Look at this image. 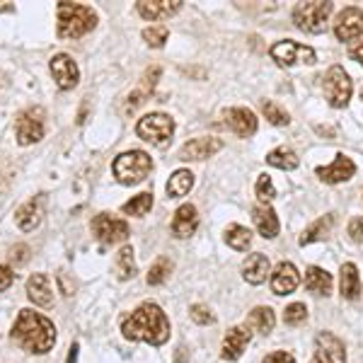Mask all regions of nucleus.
Here are the masks:
<instances>
[{
	"instance_id": "27",
	"label": "nucleus",
	"mask_w": 363,
	"mask_h": 363,
	"mask_svg": "<svg viewBox=\"0 0 363 363\" xmlns=\"http://www.w3.org/2000/svg\"><path fill=\"white\" fill-rule=\"evenodd\" d=\"M274 325H277V315H274V310L267 308V306L255 308L247 315V322H245V327H247V330L257 332V335H264V337L272 335Z\"/></svg>"
},
{
	"instance_id": "25",
	"label": "nucleus",
	"mask_w": 363,
	"mask_h": 363,
	"mask_svg": "<svg viewBox=\"0 0 363 363\" xmlns=\"http://www.w3.org/2000/svg\"><path fill=\"white\" fill-rule=\"evenodd\" d=\"M252 218H255V225H257V230H259L262 238L272 240V238L279 235L281 223H279L277 211H274L272 206H264V203L255 206V211H252Z\"/></svg>"
},
{
	"instance_id": "17",
	"label": "nucleus",
	"mask_w": 363,
	"mask_h": 363,
	"mask_svg": "<svg viewBox=\"0 0 363 363\" xmlns=\"http://www.w3.org/2000/svg\"><path fill=\"white\" fill-rule=\"evenodd\" d=\"M315 174H318L325 184H342V182H349L356 174V165H354V160H351V157L339 153L332 165L318 167V169H315Z\"/></svg>"
},
{
	"instance_id": "44",
	"label": "nucleus",
	"mask_w": 363,
	"mask_h": 363,
	"mask_svg": "<svg viewBox=\"0 0 363 363\" xmlns=\"http://www.w3.org/2000/svg\"><path fill=\"white\" fill-rule=\"evenodd\" d=\"M13 281H15V274H13V269L0 264V294H3V291H8L10 286H13Z\"/></svg>"
},
{
	"instance_id": "47",
	"label": "nucleus",
	"mask_w": 363,
	"mask_h": 363,
	"mask_svg": "<svg viewBox=\"0 0 363 363\" xmlns=\"http://www.w3.org/2000/svg\"><path fill=\"white\" fill-rule=\"evenodd\" d=\"M78 351H80V347H78V344H73V347H70V351H68L66 363H78Z\"/></svg>"
},
{
	"instance_id": "30",
	"label": "nucleus",
	"mask_w": 363,
	"mask_h": 363,
	"mask_svg": "<svg viewBox=\"0 0 363 363\" xmlns=\"http://www.w3.org/2000/svg\"><path fill=\"white\" fill-rule=\"evenodd\" d=\"M191 186H194V174H191L189 169H177V172H172V177H169L165 191L169 199H182L189 194Z\"/></svg>"
},
{
	"instance_id": "5",
	"label": "nucleus",
	"mask_w": 363,
	"mask_h": 363,
	"mask_svg": "<svg viewBox=\"0 0 363 363\" xmlns=\"http://www.w3.org/2000/svg\"><path fill=\"white\" fill-rule=\"evenodd\" d=\"M335 5L327 0H310V3H298L294 8V25L301 32L308 34H322L327 29L330 15Z\"/></svg>"
},
{
	"instance_id": "43",
	"label": "nucleus",
	"mask_w": 363,
	"mask_h": 363,
	"mask_svg": "<svg viewBox=\"0 0 363 363\" xmlns=\"http://www.w3.org/2000/svg\"><path fill=\"white\" fill-rule=\"evenodd\" d=\"M349 238L354 240V242H363V218L349 220Z\"/></svg>"
},
{
	"instance_id": "33",
	"label": "nucleus",
	"mask_w": 363,
	"mask_h": 363,
	"mask_svg": "<svg viewBox=\"0 0 363 363\" xmlns=\"http://www.w3.org/2000/svg\"><path fill=\"white\" fill-rule=\"evenodd\" d=\"M150 208H153V191H140L138 196H133L131 201H126L121 206L126 216H136V218H143Z\"/></svg>"
},
{
	"instance_id": "36",
	"label": "nucleus",
	"mask_w": 363,
	"mask_h": 363,
	"mask_svg": "<svg viewBox=\"0 0 363 363\" xmlns=\"http://www.w3.org/2000/svg\"><path fill=\"white\" fill-rule=\"evenodd\" d=\"M262 112H264V116L269 119V124L274 126H289L291 116L286 109H281L277 102H262Z\"/></svg>"
},
{
	"instance_id": "19",
	"label": "nucleus",
	"mask_w": 363,
	"mask_h": 363,
	"mask_svg": "<svg viewBox=\"0 0 363 363\" xmlns=\"http://www.w3.org/2000/svg\"><path fill=\"white\" fill-rule=\"evenodd\" d=\"M225 126L230 128L235 136L240 138H250L257 133V116L255 112L245 107H233L225 112Z\"/></svg>"
},
{
	"instance_id": "3",
	"label": "nucleus",
	"mask_w": 363,
	"mask_h": 363,
	"mask_svg": "<svg viewBox=\"0 0 363 363\" xmlns=\"http://www.w3.org/2000/svg\"><path fill=\"white\" fill-rule=\"evenodd\" d=\"M56 34L58 39H80L97 27V13L87 5L58 3L56 5Z\"/></svg>"
},
{
	"instance_id": "1",
	"label": "nucleus",
	"mask_w": 363,
	"mask_h": 363,
	"mask_svg": "<svg viewBox=\"0 0 363 363\" xmlns=\"http://www.w3.org/2000/svg\"><path fill=\"white\" fill-rule=\"evenodd\" d=\"M121 335L128 342H148L162 347L169 339V320L157 303H143L121 322Z\"/></svg>"
},
{
	"instance_id": "20",
	"label": "nucleus",
	"mask_w": 363,
	"mask_h": 363,
	"mask_svg": "<svg viewBox=\"0 0 363 363\" xmlns=\"http://www.w3.org/2000/svg\"><path fill=\"white\" fill-rule=\"evenodd\" d=\"M250 330L247 327H230L228 335L223 337V349H220V359L223 361H238L245 354L250 344Z\"/></svg>"
},
{
	"instance_id": "22",
	"label": "nucleus",
	"mask_w": 363,
	"mask_h": 363,
	"mask_svg": "<svg viewBox=\"0 0 363 363\" xmlns=\"http://www.w3.org/2000/svg\"><path fill=\"white\" fill-rule=\"evenodd\" d=\"M27 298L39 308L54 306V291H51V281L46 274H32L27 279Z\"/></svg>"
},
{
	"instance_id": "35",
	"label": "nucleus",
	"mask_w": 363,
	"mask_h": 363,
	"mask_svg": "<svg viewBox=\"0 0 363 363\" xmlns=\"http://www.w3.org/2000/svg\"><path fill=\"white\" fill-rule=\"evenodd\" d=\"M169 272H172V262H169L167 257H160V259H157L155 264L150 267V272H148V284H150V286L165 284V279L169 277Z\"/></svg>"
},
{
	"instance_id": "15",
	"label": "nucleus",
	"mask_w": 363,
	"mask_h": 363,
	"mask_svg": "<svg viewBox=\"0 0 363 363\" xmlns=\"http://www.w3.org/2000/svg\"><path fill=\"white\" fill-rule=\"evenodd\" d=\"M44 203H46L44 194H39V196H34V199H29V201L22 203V206L15 211L17 228H20V230H25V233L37 230V228L42 225V220H44Z\"/></svg>"
},
{
	"instance_id": "40",
	"label": "nucleus",
	"mask_w": 363,
	"mask_h": 363,
	"mask_svg": "<svg viewBox=\"0 0 363 363\" xmlns=\"http://www.w3.org/2000/svg\"><path fill=\"white\" fill-rule=\"evenodd\" d=\"M160 73H162L160 66H153V68H148V70H145V73H143V78H140V90H143V92H148V95H150V92L155 90L157 80H160Z\"/></svg>"
},
{
	"instance_id": "46",
	"label": "nucleus",
	"mask_w": 363,
	"mask_h": 363,
	"mask_svg": "<svg viewBox=\"0 0 363 363\" xmlns=\"http://www.w3.org/2000/svg\"><path fill=\"white\" fill-rule=\"evenodd\" d=\"M349 56L354 58V61H359L361 66H363V42L354 44V46H349Z\"/></svg>"
},
{
	"instance_id": "8",
	"label": "nucleus",
	"mask_w": 363,
	"mask_h": 363,
	"mask_svg": "<svg viewBox=\"0 0 363 363\" xmlns=\"http://www.w3.org/2000/svg\"><path fill=\"white\" fill-rule=\"evenodd\" d=\"M269 56L284 68H291L296 63H306V66H313L318 61V54H315L313 46L298 44L294 39H286V42H277L269 49Z\"/></svg>"
},
{
	"instance_id": "23",
	"label": "nucleus",
	"mask_w": 363,
	"mask_h": 363,
	"mask_svg": "<svg viewBox=\"0 0 363 363\" xmlns=\"http://www.w3.org/2000/svg\"><path fill=\"white\" fill-rule=\"evenodd\" d=\"M337 225V216L335 213H327L318 218L315 223H310L306 230H303V235L298 238V245L301 247H306V245H313V242H320V240H327L332 235V230H335Z\"/></svg>"
},
{
	"instance_id": "6",
	"label": "nucleus",
	"mask_w": 363,
	"mask_h": 363,
	"mask_svg": "<svg viewBox=\"0 0 363 363\" xmlns=\"http://www.w3.org/2000/svg\"><path fill=\"white\" fill-rule=\"evenodd\" d=\"M136 133L138 138H143L145 143L155 145V148H167L174 136V119L162 112H150L143 119H138Z\"/></svg>"
},
{
	"instance_id": "7",
	"label": "nucleus",
	"mask_w": 363,
	"mask_h": 363,
	"mask_svg": "<svg viewBox=\"0 0 363 363\" xmlns=\"http://www.w3.org/2000/svg\"><path fill=\"white\" fill-rule=\"evenodd\" d=\"M44 107H29L17 114L15 119V136L20 145H32L44 138Z\"/></svg>"
},
{
	"instance_id": "9",
	"label": "nucleus",
	"mask_w": 363,
	"mask_h": 363,
	"mask_svg": "<svg viewBox=\"0 0 363 363\" xmlns=\"http://www.w3.org/2000/svg\"><path fill=\"white\" fill-rule=\"evenodd\" d=\"M322 87H325L327 102H330L335 109H344V107H347L349 99H351V92H354L351 78H349L347 70H344L342 66H332L330 70H327Z\"/></svg>"
},
{
	"instance_id": "18",
	"label": "nucleus",
	"mask_w": 363,
	"mask_h": 363,
	"mask_svg": "<svg viewBox=\"0 0 363 363\" xmlns=\"http://www.w3.org/2000/svg\"><path fill=\"white\" fill-rule=\"evenodd\" d=\"M301 286V274L291 262H279L272 274V291L274 296H291Z\"/></svg>"
},
{
	"instance_id": "42",
	"label": "nucleus",
	"mask_w": 363,
	"mask_h": 363,
	"mask_svg": "<svg viewBox=\"0 0 363 363\" xmlns=\"http://www.w3.org/2000/svg\"><path fill=\"white\" fill-rule=\"evenodd\" d=\"M145 97H148V92H143L138 87V90H133L131 95L126 97V104H124V114H131V112H136V109L140 107V104L145 102Z\"/></svg>"
},
{
	"instance_id": "24",
	"label": "nucleus",
	"mask_w": 363,
	"mask_h": 363,
	"mask_svg": "<svg viewBox=\"0 0 363 363\" xmlns=\"http://www.w3.org/2000/svg\"><path fill=\"white\" fill-rule=\"evenodd\" d=\"M269 269H272L269 257L262 255V252H255V255H250L247 259L242 262V279L252 286H259L267 281Z\"/></svg>"
},
{
	"instance_id": "4",
	"label": "nucleus",
	"mask_w": 363,
	"mask_h": 363,
	"mask_svg": "<svg viewBox=\"0 0 363 363\" xmlns=\"http://www.w3.org/2000/svg\"><path fill=\"white\" fill-rule=\"evenodd\" d=\"M153 169V160L145 150H126V153L116 155V160L112 162V172L119 184H140Z\"/></svg>"
},
{
	"instance_id": "38",
	"label": "nucleus",
	"mask_w": 363,
	"mask_h": 363,
	"mask_svg": "<svg viewBox=\"0 0 363 363\" xmlns=\"http://www.w3.org/2000/svg\"><path fill=\"white\" fill-rule=\"evenodd\" d=\"M306 318H308V308L303 303H291L284 313L286 325H301V322H306Z\"/></svg>"
},
{
	"instance_id": "32",
	"label": "nucleus",
	"mask_w": 363,
	"mask_h": 363,
	"mask_svg": "<svg viewBox=\"0 0 363 363\" xmlns=\"http://www.w3.org/2000/svg\"><path fill=\"white\" fill-rule=\"evenodd\" d=\"M225 242H228V247H233V250H238V252H245L252 245L250 228L238 225V223L228 225L225 228Z\"/></svg>"
},
{
	"instance_id": "16",
	"label": "nucleus",
	"mask_w": 363,
	"mask_h": 363,
	"mask_svg": "<svg viewBox=\"0 0 363 363\" xmlns=\"http://www.w3.org/2000/svg\"><path fill=\"white\" fill-rule=\"evenodd\" d=\"M136 10L143 20L160 22V20H169L172 15L179 13L182 0H138Z\"/></svg>"
},
{
	"instance_id": "14",
	"label": "nucleus",
	"mask_w": 363,
	"mask_h": 363,
	"mask_svg": "<svg viewBox=\"0 0 363 363\" xmlns=\"http://www.w3.org/2000/svg\"><path fill=\"white\" fill-rule=\"evenodd\" d=\"M223 140L216 136H203V138H191L182 145L179 150V160L184 162H196V160H206V157H213L218 150H223Z\"/></svg>"
},
{
	"instance_id": "26",
	"label": "nucleus",
	"mask_w": 363,
	"mask_h": 363,
	"mask_svg": "<svg viewBox=\"0 0 363 363\" xmlns=\"http://www.w3.org/2000/svg\"><path fill=\"white\" fill-rule=\"evenodd\" d=\"M339 291H342V298L347 301H356L361 296V277H359V269L356 264H342L339 269Z\"/></svg>"
},
{
	"instance_id": "28",
	"label": "nucleus",
	"mask_w": 363,
	"mask_h": 363,
	"mask_svg": "<svg viewBox=\"0 0 363 363\" xmlns=\"http://www.w3.org/2000/svg\"><path fill=\"white\" fill-rule=\"evenodd\" d=\"M332 274L327 269L320 267H308L306 269V289L315 296H330L332 294Z\"/></svg>"
},
{
	"instance_id": "34",
	"label": "nucleus",
	"mask_w": 363,
	"mask_h": 363,
	"mask_svg": "<svg viewBox=\"0 0 363 363\" xmlns=\"http://www.w3.org/2000/svg\"><path fill=\"white\" fill-rule=\"evenodd\" d=\"M169 37V29L165 25H150L143 29V39L148 46H153V49H162Z\"/></svg>"
},
{
	"instance_id": "31",
	"label": "nucleus",
	"mask_w": 363,
	"mask_h": 363,
	"mask_svg": "<svg viewBox=\"0 0 363 363\" xmlns=\"http://www.w3.org/2000/svg\"><path fill=\"white\" fill-rule=\"evenodd\" d=\"M267 162L272 167H279V169H296L298 165H301V157L296 155V150L286 148V145H281V148L272 150V153L267 155Z\"/></svg>"
},
{
	"instance_id": "2",
	"label": "nucleus",
	"mask_w": 363,
	"mask_h": 363,
	"mask_svg": "<svg viewBox=\"0 0 363 363\" xmlns=\"http://www.w3.org/2000/svg\"><path fill=\"white\" fill-rule=\"evenodd\" d=\"M13 342L27 354H49L56 344V327L49 318L34 310H20L13 330H10Z\"/></svg>"
},
{
	"instance_id": "29",
	"label": "nucleus",
	"mask_w": 363,
	"mask_h": 363,
	"mask_svg": "<svg viewBox=\"0 0 363 363\" xmlns=\"http://www.w3.org/2000/svg\"><path fill=\"white\" fill-rule=\"evenodd\" d=\"M114 274H116V279H119V281H128V279L136 277V257H133L131 245H124V247L116 252Z\"/></svg>"
},
{
	"instance_id": "13",
	"label": "nucleus",
	"mask_w": 363,
	"mask_h": 363,
	"mask_svg": "<svg viewBox=\"0 0 363 363\" xmlns=\"http://www.w3.org/2000/svg\"><path fill=\"white\" fill-rule=\"evenodd\" d=\"M335 37L339 42H354V39L363 37V10L361 8L351 5V8H344L342 13L337 15Z\"/></svg>"
},
{
	"instance_id": "10",
	"label": "nucleus",
	"mask_w": 363,
	"mask_h": 363,
	"mask_svg": "<svg viewBox=\"0 0 363 363\" xmlns=\"http://www.w3.org/2000/svg\"><path fill=\"white\" fill-rule=\"evenodd\" d=\"M92 235L102 245H116L124 242L131 235V230H128V223L124 218H116L112 213H97L92 218Z\"/></svg>"
},
{
	"instance_id": "21",
	"label": "nucleus",
	"mask_w": 363,
	"mask_h": 363,
	"mask_svg": "<svg viewBox=\"0 0 363 363\" xmlns=\"http://www.w3.org/2000/svg\"><path fill=\"white\" fill-rule=\"evenodd\" d=\"M199 228V211L194 203H182V206L174 211V218H172V235L184 240L191 238Z\"/></svg>"
},
{
	"instance_id": "39",
	"label": "nucleus",
	"mask_w": 363,
	"mask_h": 363,
	"mask_svg": "<svg viewBox=\"0 0 363 363\" xmlns=\"http://www.w3.org/2000/svg\"><path fill=\"white\" fill-rule=\"evenodd\" d=\"M189 318L194 320L196 325H213V322H216L213 313H211L206 306H201V303H196V306L189 308Z\"/></svg>"
},
{
	"instance_id": "11",
	"label": "nucleus",
	"mask_w": 363,
	"mask_h": 363,
	"mask_svg": "<svg viewBox=\"0 0 363 363\" xmlns=\"http://www.w3.org/2000/svg\"><path fill=\"white\" fill-rule=\"evenodd\" d=\"M313 363H347V347L332 332H320L315 337V356Z\"/></svg>"
},
{
	"instance_id": "45",
	"label": "nucleus",
	"mask_w": 363,
	"mask_h": 363,
	"mask_svg": "<svg viewBox=\"0 0 363 363\" xmlns=\"http://www.w3.org/2000/svg\"><path fill=\"white\" fill-rule=\"evenodd\" d=\"M262 363H296V359L289 351H274V354H269Z\"/></svg>"
},
{
	"instance_id": "37",
	"label": "nucleus",
	"mask_w": 363,
	"mask_h": 363,
	"mask_svg": "<svg viewBox=\"0 0 363 363\" xmlns=\"http://www.w3.org/2000/svg\"><path fill=\"white\" fill-rule=\"evenodd\" d=\"M257 199H259V203H264V206H269V203L277 199L274 182H272V177H269L267 172H262L259 177H257Z\"/></svg>"
},
{
	"instance_id": "41",
	"label": "nucleus",
	"mask_w": 363,
	"mask_h": 363,
	"mask_svg": "<svg viewBox=\"0 0 363 363\" xmlns=\"http://www.w3.org/2000/svg\"><path fill=\"white\" fill-rule=\"evenodd\" d=\"M8 259L13 262L15 267H22L29 262V247L27 245H15V247H10L8 252Z\"/></svg>"
},
{
	"instance_id": "12",
	"label": "nucleus",
	"mask_w": 363,
	"mask_h": 363,
	"mask_svg": "<svg viewBox=\"0 0 363 363\" xmlns=\"http://www.w3.org/2000/svg\"><path fill=\"white\" fill-rule=\"evenodd\" d=\"M49 70L54 75V83L58 90H73L80 80V68L68 54H56L49 61Z\"/></svg>"
}]
</instances>
